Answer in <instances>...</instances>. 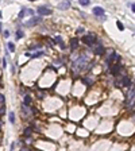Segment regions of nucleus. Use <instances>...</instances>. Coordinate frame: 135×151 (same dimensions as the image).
<instances>
[{
  "instance_id": "6e6552de",
  "label": "nucleus",
  "mask_w": 135,
  "mask_h": 151,
  "mask_svg": "<svg viewBox=\"0 0 135 151\" xmlns=\"http://www.w3.org/2000/svg\"><path fill=\"white\" fill-rule=\"evenodd\" d=\"M92 12L96 15V16H104V8L103 7H93V9H92Z\"/></svg>"
},
{
  "instance_id": "c756f323",
  "label": "nucleus",
  "mask_w": 135,
  "mask_h": 151,
  "mask_svg": "<svg viewBox=\"0 0 135 151\" xmlns=\"http://www.w3.org/2000/svg\"><path fill=\"white\" fill-rule=\"evenodd\" d=\"M131 9H132V11L135 12V4H132V5H131Z\"/></svg>"
},
{
  "instance_id": "a211bd4d",
  "label": "nucleus",
  "mask_w": 135,
  "mask_h": 151,
  "mask_svg": "<svg viewBox=\"0 0 135 151\" xmlns=\"http://www.w3.org/2000/svg\"><path fill=\"white\" fill-rule=\"evenodd\" d=\"M10 122L12 123V124L15 123V113L14 112H10Z\"/></svg>"
},
{
  "instance_id": "cd10ccee",
  "label": "nucleus",
  "mask_w": 135,
  "mask_h": 151,
  "mask_svg": "<svg viewBox=\"0 0 135 151\" xmlns=\"http://www.w3.org/2000/svg\"><path fill=\"white\" fill-rule=\"evenodd\" d=\"M81 33H84V28H82V27H78V28H77V34H81Z\"/></svg>"
},
{
  "instance_id": "7c9ffc66",
  "label": "nucleus",
  "mask_w": 135,
  "mask_h": 151,
  "mask_svg": "<svg viewBox=\"0 0 135 151\" xmlns=\"http://www.w3.org/2000/svg\"><path fill=\"white\" fill-rule=\"evenodd\" d=\"M20 151H29V150H27V148H22Z\"/></svg>"
},
{
  "instance_id": "aec40b11",
  "label": "nucleus",
  "mask_w": 135,
  "mask_h": 151,
  "mask_svg": "<svg viewBox=\"0 0 135 151\" xmlns=\"http://www.w3.org/2000/svg\"><path fill=\"white\" fill-rule=\"evenodd\" d=\"M82 82H84V84H92V82H93V80H92V78H82Z\"/></svg>"
},
{
  "instance_id": "b1692460",
  "label": "nucleus",
  "mask_w": 135,
  "mask_h": 151,
  "mask_svg": "<svg viewBox=\"0 0 135 151\" xmlns=\"http://www.w3.org/2000/svg\"><path fill=\"white\" fill-rule=\"evenodd\" d=\"M4 101H5V97H4V94H0V104L3 105V104H4Z\"/></svg>"
},
{
  "instance_id": "2eb2a0df",
  "label": "nucleus",
  "mask_w": 135,
  "mask_h": 151,
  "mask_svg": "<svg viewBox=\"0 0 135 151\" xmlns=\"http://www.w3.org/2000/svg\"><path fill=\"white\" fill-rule=\"evenodd\" d=\"M7 46H8V50L10 51H12V53L15 51V45H14L12 42H8V43H7Z\"/></svg>"
},
{
  "instance_id": "f257e3e1",
  "label": "nucleus",
  "mask_w": 135,
  "mask_h": 151,
  "mask_svg": "<svg viewBox=\"0 0 135 151\" xmlns=\"http://www.w3.org/2000/svg\"><path fill=\"white\" fill-rule=\"evenodd\" d=\"M87 65H88V58L85 57V55H81V57H78L77 58V61H74L72 65V69L74 71H82L87 69Z\"/></svg>"
},
{
  "instance_id": "6ab92c4d",
  "label": "nucleus",
  "mask_w": 135,
  "mask_h": 151,
  "mask_svg": "<svg viewBox=\"0 0 135 151\" xmlns=\"http://www.w3.org/2000/svg\"><path fill=\"white\" fill-rule=\"evenodd\" d=\"M41 55H43V51H37V53H34L31 57H34V58H38V57H41Z\"/></svg>"
},
{
  "instance_id": "bb28decb",
  "label": "nucleus",
  "mask_w": 135,
  "mask_h": 151,
  "mask_svg": "<svg viewBox=\"0 0 135 151\" xmlns=\"http://www.w3.org/2000/svg\"><path fill=\"white\" fill-rule=\"evenodd\" d=\"M3 37H4V38H8V37H10V31H8V30L3 31Z\"/></svg>"
},
{
  "instance_id": "5701e85b",
  "label": "nucleus",
  "mask_w": 135,
  "mask_h": 151,
  "mask_svg": "<svg viewBox=\"0 0 135 151\" xmlns=\"http://www.w3.org/2000/svg\"><path fill=\"white\" fill-rule=\"evenodd\" d=\"M26 14H27V15H29V16H33V15H34V11H33V9H26Z\"/></svg>"
},
{
  "instance_id": "473e14b6",
  "label": "nucleus",
  "mask_w": 135,
  "mask_h": 151,
  "mask_svg": "<svg viewBox=\"0 0 135 151\" xmlns=\"http://www.w3.org/2000/svg\"><path fill=\"white\" fill-rule=\"evenodd\" d=\"M134 108H135V104H134Z\"/></svg>"
},
{
  "instance_id": "c85d7f7f",
  "label": "nucleus",
  "mask_w": 135,
  "mask_h": 151,
  "mask_svg": "<svg viewBox=\"0 0 135 151\" xmlns=\"http://www.w3.org/2000/svg\"><path fill=\"white\" fill-rule=\"evenodd\" d=\"M7 66V61H5V58H3V67Z\"/></svg>"
},
{
  "instance_id": "423d86ee",
  "label": "nucleus",
  "mask_w": 135,
  "mask_h": 151,
  "mask_svg": "<svg viewBox=\"0 0 135 151\" xmlns=\"http://www.w3.org/2000/svg\"><path fill=\"white\" fill-rule=\"evenodd\" d=\"M37 12H38L39 15H50L51 9L49 8V7H46V5H39L38 9H37Z\"/></svg>"
},
{
  "instance_id": "f8f14e48",
  "label": "nucleus",
  "mask_w": 135,
  "mask_h": 151,
  "mask_svg": "<svg viewBox=\"0 0 135 151\" xmlns=\"http://www.w3.org/2000/svg\"><path fill=\"white\" fill-rule=\"evenodd\" d=\"M55 42L58 43L59 46H61V49H65V45H63V42H62V38H61V37H55Z\"/></svg>"
},
{
  "instance_id": "7ed1b4c3",
  "label": "nucleus",
  "mask_w": 135,
  "mask_h": 151,
  "mask_svg": "<svg viewBox=\"0 0 135 151\" xmlns=\"http://www.w3.org/2000/svg\"><path fill=\"white\" fill-rule=\"evenodd\" d=\"M91 47H92L93 53H95L96 55H103V54H104V51H106V50H104V47H103V45H101L100 42L93 43V45H92Z\"/></svg>"
},
{
  "instance_id": "4be33fe9",
  "label": "nucleus",
  "mask_w": 135,
  "mask_h": 151,
  "mask_svg": "<svg viewBox=\"0 0 135 151\" xmlns=\"http://www.w3.org/2000/svg\"><path fill=\"white\" fill-rule=\"evenodd\" d=\"M24 135H26V136H30V135H31V128H26V130H24Z\"/></svg>"
},
{
  "instance_id": "f3484780",
  "label": "nucleus",
  "mask_w": 135,
  "mask_h": 151,
  "mask_svg": "<svg viewBox=\"0 0 135 151\" xmlns=\"http://www.w3.org/2000/svg\"><path fill=\"white\" fill-rule=\"evenodd\" d=\"M78 3H80V5H82V7H87V5H89V0H80Z\"/></svg>"
},
{
  "instance_id": "1a4fd4ad",
  "label": "nucleus",
  "mask_w": 135,
  "mask_h": 151,
  "mask_svg": "<svg viewBox=\"0 0 135 151\" xmlns=\"http://www.w3.org/2000/svg\"><path fill=\"white\" fill-rule=\"evenodd\" d=\"M120 69H122V66L119 65V63H114V65H111V73L114 76L119 74V71H120Z\"/></svg>"
},
{
  "instance_id": "ddd939ff",
  "label": "nucleus",
  "mask_w": 135,
  "mask_h": 151,
  "mask_svg": "<svg viewBox=\"0 0 135 151\" xmlns=\"http://www.w3.org/2000/svg\"><path fill=\"white\" fill-rule=\"evenodd\" d=\"M130 85H131L130 78H128V77H124V78H123V86H130Z\"/></svg>"
},
{
  "instance_id": "a878e982",
  "label": "nucleus",
  "mask_w": 135,
  "mask_h": 151,
  "mask_svg": "<svg viewBox=\"0 0 135 151\" xmlns=\"http://www.w3.org/2000/svg\"><path fill=\"white\" fill-rule=\"evenodd\" d=\"M24 15H26V9H22L20 14H19V19H22V18L24 16Z\"/></svg>"
},
{
  "instance_id": "39448f33",
  "label": "nucleus",
  "mask_w": 135,
  "mask_h": 151,
  "mask_svg": "<svg viewBox=\"0 0 135 151\" xmlns=\"http://www.w3.org/2000/svg\"><path fill=\"white\" fill-rule=\"evenodd\" d=\"M119 59H120V57H119L116 53H114V51H111V54L108 55V58H107V62L111 63V65H114L115 62H118Z\"/></svg>"
},
{
  "instance_id": "412c9836",
  "label": "nucleus",
  "mask_w": 135,
  "mask_h": 151,
  "mask_svg": "<svg viewBox=\"0 0 135 151\" xmlns=\"http://www.w3.org/2000/svg\"><path fill=\"white\" fill-rule=\"evenodd\" d=\"M116 23H118V28L120 30V31H123V30H124V26L122 24V22H116Z\"/></svg>"
},
{
  "instance_id": "f03ea898",
  "label": "nucleus",
  "mask_w": 135,
  "mask_h": 151,
  "mask_svg": "<svg viewBox=\"0 0 135 151\" xmlns=\"http://www.w3.org/2000/svg\"><path fill=\"white\" fill-rule=\"evenodd\" d=\"M134 101H135V86H131L128 93H127V96H126V104L131 105Z\"/></svg>"
},
{
  "instance_id": "20e7f679",
  "label": "nucleus",
  "mask_w": 135,
  "mask_h": 151,
  "mask_svg": "<svg viewBox=\"0 0 135 151\" xmlns=\"http://www.w3.org/2000/svg\"><path fill=\"white\" fill-rule=\"evenodd\" d=\"M95 41H96V37H95L92 33L85 34L84 37H82V42H84L85 45H88V46H92L93 43H95Z\"/></svg>"
},
{
  "instance_id": "9d476101",
  "label": "nucleus",
  "mask_w": 135,
  "mask_h": 151,
  "mask_svg": "<svg viewBox=\"0 0 135 151\" xmlns=\"http://www.w3.org/2000/svg\"><path fill=\"white\" fill-rule=\"evenodd\" d=\"M77 46H78V39L77 38H72L70 39V49L74 50V49H77Z\"/></svg>"
},
{
  "instance_id": "393cba45",
  "label": "nucleus",
  "mask_w": 135,
  "mask_h": 151,
  "mask_svg": "<svg viewBox=\"0 0 135 151\" xmlns=\"http://www.w3.org/2000/svg\"><path fill=\"white\" fill-rule=\"evenodd\" d=\"M0 113H1V116H4V113H5V105L4 104L1 105V111H0Z\"/></svg>"
},
{
  "instance_id": "9b49d317",
  "label": "nucleus",
  "mask_w": 135,
  "mask_h": 151,
  "mask_svg": "<svg viewBox=\"0 0 135 151\" xmlns=\"http://www.w3.org/2000/svg\"><path fill=\"white\" fill-rule=\"evenodd\" d=\"M69 7H70V1H62V3H59L58 4L59 9H68Z\"/></svg>"
},
{
  "instance_id": "dca6fc26",
  "label": "nucleus",
  "mask_w": 135,
  "mask_h": 151,
  "mask_svg": "<svg viewBox=\"0 0 135 151\" xmlns=\"http://www.w3.org/2000/svg\"><path fill=\"white\" fill-rule=\"evenodd\" d=\"M23 103H24V105H30V104H31V99H30V96H24Z\"/></svg>"
},
{
  "instance_id": "0eeeda50",
  "label": "nucleus",
  "mask_w": 135,
  "mask_h": 151,
  "mask_svg": "<svg viewBox=\"0 0 135 151\" xmlns=\"http://www.w3.org/2000/svg\"><path fill=\"white\" fill-rule=\"evenodd\" d=\"M39 22H41V18L39 16H33L27 23H26V26H27V27H33V26H35L37 23H39Z\"/></svg>"
},
{
  "instance_id": "4468645a",
  "label": "nucleus",
  "mask_w": 135,
  "mask_h": 151,
  "mask_svg": "<svg viewBox=\"0 0 135 151\" xmlns=\"http://www.w3.org/2000/svg\"><path fill=\"white\" fill-rule=\"evenodd\" d=\"M23 35H24V34H23V31H22V30H18V31H16V35H15L16 41H18V39H20V38H23Z\"/></svg>"
},
{
  "instance_id": "2f4dec72",
  "label": "nucleus",
  "mask_w": 135,
  "mask_h": 151,
  "mask_svg": "<svg viewBox=\"0 0 135 151\" xmlns=\"http://www.w3.org/2000/svg\"><path fill=\"white\" fill-rule=\"evenodd\" d=\"M30 1H34V0H30Z\"/></svg>"
}]
</instances>
